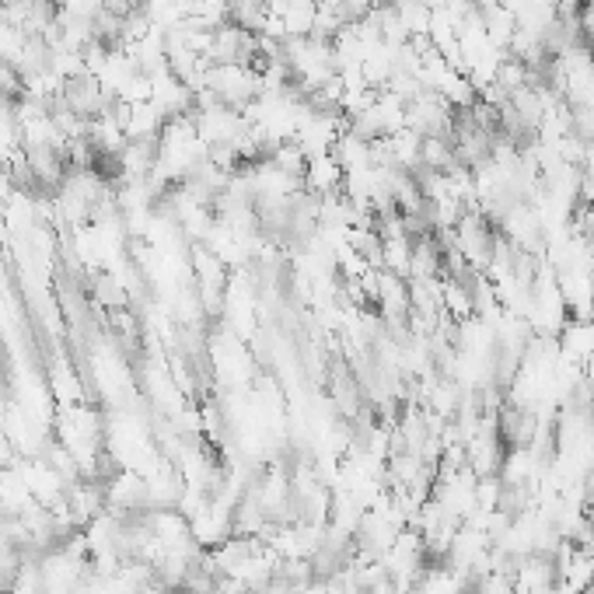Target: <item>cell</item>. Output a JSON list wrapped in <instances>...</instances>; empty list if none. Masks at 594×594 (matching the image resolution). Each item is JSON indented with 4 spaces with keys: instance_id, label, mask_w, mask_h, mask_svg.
<instances>
[{
    "instance_id": "1",
    "label": "cell",
    "mask_w": 594,
    "mask_h": 594,
    "mask_svg": "<svg viewBox=\"0 0 594 594\" xmlns=\"http://www.w3.org/2000/svg\"><path fill=\"white\" fill-rule=\"evenodd\" d=\"M346 172L332 154H322V158H308V168H304V186H308L311 196L325 200V196L343 193Z\"/></svg>"
},
{
    "instance_id": "2",
    "label": "cell",
    "mask_w": 594,
    "mask_h": 594,
    "mask_svg": "<svg viewBox=\"0 0 594 594\" xmlns=\"http://www.w3.org/2000/svg\"><path fill=\"white\" fill-rule=\"evenodd\" d=\"M556 343H560V357L581 364V360H588L594 353V322H577V318H567V325L560 329Z\"/></svg>"
},
{
    "instance_id": "3",
    "label": "cell",
    "mask_w": 594,
    "mask_h": 594,
    "mask_svg": "<svg viewBox=\"0 0 594 594\" xmlns=\"http://www.w3.org/2000/svg\"><path fill=\"white\" fill-rule=\"evenodd\" d=\"M458 165V154L451 137H423L420 144V168H430V172H451Z\"/></svg>"
}]
</instances>
